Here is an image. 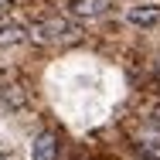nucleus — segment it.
<instances>
[{"instance_id": "nucleus-3", "label": "nucleus", "mask_w": 160, "mask_h": 160, "mask_svg": "<svg viewBox=\"0 0 160 160\" xmlns=\"http://www.w3.org/2000/svg\"><path fill=\"white\" fill-rule=\"evenodd\" d=\"M72 17H78V21H96L102 17L106 10H109V0H72Z\"/></svg>"}, {"instance_id": "nucleus-5", "label": "nucleus", "mask_w": 160, "mask_h": 160, "mask_svg": "<svg viewBox=\"0 0 160 160\" xmlns=\"http://www.w3.org/2000/svg\"><path fill=\"white\" fill-rule=\"evenodd\" d=\"M28 38H31V28H24V24H3V28H0V48L24 44Z\"/></svg>"}, {"instance_id": "nucleus-9", "label": "nucleus", "mask_w": 160, "mask_h": 160, "mask_svg": "<svg viewBox=\"0 0 160 160\" xmlns=\"http://www.w3.org/2000/svg\"><path fill=\"white\" fill-rule=\"evenodd\" d=\"M0 150H3V140H0Z\"/></svg>"}, {"instance_id": "nucleus-6", "label": "nucleus", "mask_w": 160, "mask_h": 160, "mask_svg": "<svg viewBox=\"0 0 160 160\" xmlns=\"http://www.w3.org/2000/svg\"><path fill=\"white\" fill-rule=\"evenodd\" d=\"M0 102H3L7 109H24V106H28V92H24L21 85H3V89H0Z\"/></svg>"}, {"instance_id": "nucleus-10", "label": "nucleus", "mask_w": 160, "mask_h": 160, "mask_svg": "<svg viewBox=\"0 0 160 160\" xmlns=\"http://www.w3.org/2000/svg\"><path fill=\"white\" fill-rule=\"evenodd\" d=\"M0 17H3V10H0Z\"/></svg>"}, {"instance_id": "nucleus-8", "label": "nucleus", "mask_w": 160, "mask_h": 160, "mask_svg": "<svg viewBox=\"0 0 160 160\" xmlns=\"http://www.w3.org/2000/svg\"><path fill=\"white\" fill-rule=\"evenodd\" d=\"M0 160H7V157H3V150H0Z\"/></svg>"}, {"instance_id": "nucleus-4", "label": "nucleus", "mask_w": 160, "mask_h": 160, "mask_svg": "<svg viewBox=\"0 0 160 160\" xmlns=\"http://www.w3.org/2000/svg\"><path fill=\"white\" fill-rule=\"evenodd\" d=\"M34 160H58V140H55V133H38V140H34Z\"/></svg>"}, {"instance_id": "nucleus-2", "label": "nucleus", "mask_w": 160, "mask_h": 160, "mask_svg": "<svg viewBox=\"0 0 160 160\" xmlns=\"http://www.w3.org/2000/svg\"><path fill=\"white\" fill-rule=\"evenodd\" d=\"M126 21L133 28H157L160 24V7L157 3H140V7H129Z\"/></svg>"}, {"instance_id": "nucleus-1", "label": "nucleus", "mask_w": 160, "mask_h": 160, "mask_svg": "<svg viewBox=\"0 0 160 160\" xmlns=\"http://www.w3.org/2000/svg\"><path fill=\"white\" fill-rule=\"evenodd\" d=\"M78 34L82 31H78L72 21H65V17H48V21H41V24L31 28V41H38V44H68V41H75Z\"/></svg>"}, {"instance_id": "nucleus-7", "label": "nucleus", "mask_w": 160, "mask_h": 160, "mask_svg": "<svg viewBox=\"0 0 160 160\" xmlns=\"http://www.w3.org/2000/svg\"><path fill=\"white\" fill-rule=\"evenodd\" d=\"M150 126H153V129H160V106L150 112Z\"/></svg>"}]
</instances>
